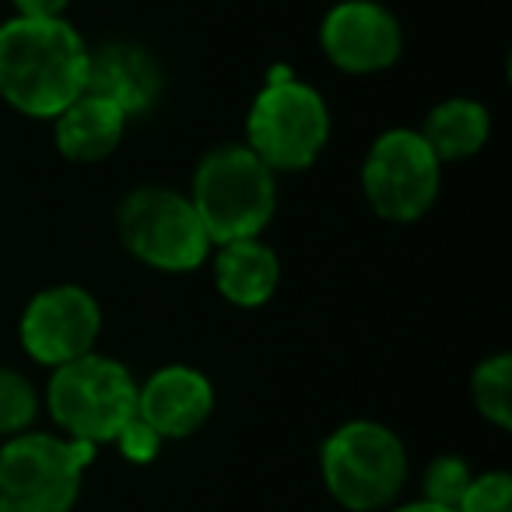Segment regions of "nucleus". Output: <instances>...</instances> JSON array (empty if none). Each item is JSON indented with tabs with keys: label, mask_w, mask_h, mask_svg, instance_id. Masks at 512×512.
Returning a JSON list of instances; mask_svg holds the SVG:
<instances>
[{
	"label": "nucleus",
	"mask_w": 512,
	"mask_h": 512,
	"mask_svg": "<svg viewBox=\"0 0 512 512\" xmlns=\"http://www.w3.org/2000/svg\"><path fill=\"white\" fill-rule=\"evenodd\" d=\"M393 512H453V509H442V505L435 502H411V505H400V509Z\"/></svg>",
	"instance_id": "nucleus-22"
},
{
	"label": "nucleus",
	"mask_w": 512,
	"mask_h": 512,
	"mask_svg": "<svg viewBox=\"0 0 512 512\" xmlns=\"http://www.w3.org/2000/svg\"><path fill=\"white\" fill-rule=\"evenodd\" d=\"M99 302L78 285H57L39 292L22 316V344L39 365L74 362L88 355L99 337Z\"/></svg>",
	"instance_id": "nucleus-9"
},
{
	"label": "nucleus",
	"mask_w": 512,
	"mask_h": 512,
	"mask_svg": "<svg viewBox=\"0 0 512 512\" xmlns=\"http://www.w3.org/2000/svg\"><path fill=\"white\" fill-rule=\"evenodd\" d=\"M456 512H512V477L505 470L474 477Z\"/></svg>",
	"instance_id": "nucleus-19"
},
{
	"label": "nucleus",
	"mask_w": 512,
	"mask_h": 512,
	"mask_svg": "<svg viewBox=\"0 0 512 512\" xmlns=\"http://www.w3.org/2000/svg\"><path fill=\"white\" fill-rule=\"evenodd\" d=\"M470 481H474V474H470L467 463L456 460V456H439L425 470V502H435L442 509L456 512V505H460L463 491L470 488Z\"/></svg>",
	"instance_id": "nucleus-18"
},
{
	"label": "nucleus",
	"mask_w": 512,
	"mask_h": 512,
	"mask_svg": "<svg viewBox=\"0 0 512 512\" xmlns=\"http://www.w3.org/2000/svg\"><path fill=\"white\" fill-rule=\"evenodd\" d=\"M320 467L334 502L351 512H376L404 488L407 453L379 421H348L323 442Z\"/></svg>",
	"instance_id": "nucleus-5"
},
{
	"label": "nucleus",
	"mask_w": 512,
	"mask_h": 512,
	"mask_svg": "<svg viewBox=\"0 0 512 512\" xmlns=\"http://www.w3.org/2000/svg\"><path fill=\"white\" fill-rule=\"evenodd\" d=\"M39 414L36 386L15 369H0V435H22Z\"/></svg>",
	"instance_id": "nucleus-17"
},
{
	"label": "nucleus",
	"mask_w": 512,
	"mask_h": 512,
	"mask_svg": "<svg viewBox=\"0 0 512 512\" xmlns=\"http://www.w3.org/2000/svg\"><path fill=\"white\" fill-rule=\"evenodd\" d=\"M470 393H474L477 411L495 428L509 432L512 428V358L509 355L484 358L474 369Z\"/></svg>",
	"instance_id": "nucleus-16"
},
{
	"label": "nucleus",
	"mask_w": 512,
	"mask_h": 512,
	"mask_svg": "<svg viewBox=\"0 0 512 512\" xmlns=\"http://www.w3.org/2000/svg\"><path fill=\"white\" fill-rule=\"evenodd\" d=\"M71 0H15L18 15L25 18H60Z\"/></svg>",
	"instance_id": "nucleus-21"
},
{
	"label": "nucleus",
	"mask_w": 512,
	"mask_h": 512,
	"mask_svg": "<svg viewBox=\"0 0 512 512\" xmlns=\"http://www.w3.org/2000/svg\"><path fill=\"white\" fill-rule=\"evenodd\" d=\"M214 390L197 369L165 365L144 386H137V418L158 439H186L207 421Z\"/></svg>",
	"instance_id": "nucleus-11"
},
{
	"label": "nucleus",
	"mask_w": 512,
	"mask_h": 512,
	"mask_svg": "<svg viewBox=\"0 0 512 512\" xmlns=\"http://www.w3.org/2000/svg\"><path fill=\"white\" fill-rule=\"evenodd\" d=\"M439 158L418 130H386L362 165V190L386 221H418L439 197Z\"/></svg>",
	"instance_id": "nucleus-8"
},
{
	"label": "nucleus",
	"mask_w": 512,
	"mask_h": 512,
	"mask_svg": "<svg viewBox=\"0 0 512 512\" xmlns=\"http://www.w3.org/2000/svg\"><path fill=\"white\" fill-rule=\"evenodd\" d=\"M278 278H281L278 256L260 239L225 242L218 260H214L218 292L225 295L232 306H242V309L264 306L274 295V288H278Z\"/></svg>",
	"instance_id": "nucleus-14"
},
{
	"label": "nucleus",
	"mask_w": 512,
	"mask_h": 512,
	"mask_svg": "<svg viewBox=\"0 0 512 512\" xmlns=\"http://www.w3.org/2000/svg\"><path fill=\"white\" fill-rule=\"evenodd\" d=\"M50 411L57 425L78 442H116L137 418V383L127 365L95 351L57 365L50 379Z\"/></svg>",
	"instance_id": "nucleus-4"
},
{
	"label": "nucleus",
	"mask_w": 512,
	"mask_h": 512,
	"mask_svg": "<svg viewBox=\"0 0 512 512\" xmlns=\"http://www.w3.org/2000/svg\"><path fill=\"white\" fill-rule=\"evenodd\" d=\"M116 442H120L123 456H127V460H134V463L155 460V456H158V446H162V439H158V435L151 432V428L144 425L141 418L130 421V425L123 428L120 435H116Z\"/></svg>",
	"instance_id": "nucleus-20"
},
{
	"label": "nucleus",
	"mask_w": 512,
	"mask_h": 512,
	"mask_svg": "<svg viewBox=\"0 0 512 512\" xmlns=\"http://www.w3.org/2000/svg\"><path fill=\"white\" fill-rule=\"evenodd\" d=\"M116 225L127 253L155 271H197L211 249L204 221L190 197L162 186H144L130 193Z\"/></svg>",
	"instance_id": "nucleus-7"
},
{
	"label": "nucleus",
	"mask_w": 512,
	"mask_h": 512,
	"mask_svg": "<svg viewBox=\"0 0 512 512\" xmlns=\"http://www.w3.org/2000/svg\"><path fill=\"white\" fill-rule=\"evenodd\" d=\"M190 204L197 207L211 242L225 246L235 239H256L274 218L278 183L246 144H221L207 151L193 176Z\"/></svg>",
	"instance_id": "nucleus-2"
},
{
	"label": "nucleus",
	"mask_w": 512,
	"mask_h": 512,
	"mask_svg": "<svg viewBox=\"0 0 512 512\" xmlns=\"http://www.w3.org/2000/svg\"><path fill=\"white\" fill-rule=\"evenodd\" d=\"M158 88H162L158 64L141 46L109 43L102 50L88 53L85 92L116 102L127 116H137L155 106Z\"/></svg>",
	"instance_id": "nucleus-12"
},
{
	"label": "nucleus",
	"mask_w": 512,
	"mask_h": 512,
	"mask_svg": "<svg viewBox=\"0 0 512 512\" xmlns=\"http://www.w3.org/2000/svg\"><path fill=\"white\" fill-rule=\"evenodd\" d=\"M246 148L274 172H299L320 158L330 137L327 102L295 78L271 81L246 120Z\"/></svg>",
	"instance_id": "nucleus-6"
},
{
	"label": "nucleus",
	"mask_w": 512,
	"mask_h": 512,
	"mask_svg": "<svg viewBox=\"0 0 512 512\" xmlns=\"http://www.w3.org/2000/svg\"><path fill=\"white\" fill-rule=\"evenodd\" d=\"M123 130H127V113L116 102L81 92L57 116V148L71 162H102L120 148Z\"/></svg>",
	"instance_id": "nucleus-13"
},
{
	"label": "nucleus",
	"mask_w": 512,
	"mask_h": 512,
	"mask_svg": "<svg viewBox=\"0 0 512 512\" xmlns=\"http://www.w3.org/2000/svg\"><path fill=\"white\" fill-rule=\"evenodd\" d=\"M320 39L327 57L348 74L386 71L404 50L400 22L376 0H344L330 8Z\"/></svg>",
	"instance_id": "nucleus-10"
},
{
	"label": "nucleus",
	"mask_w": 512,
	"mask_h": 512,
	"mask_svg": "<svg viewBox=\"0 0 512 512\" xmlns=\"http://www.w3.org/2000/svg\"><path fill=\"white\" fill-rule=\"evenodd\" d=\"M88 46L64 18H11L0 25V95L25 116L57 120L81 92Z\"/></svg>",
	"instance_id": "nucleus-1"
},
{
	"label": "nucleus",
	"mask_w": 512,
	"mask_h": 512,
	"mask_svg": "<svg viewBox=\"0 0 512 512\" xmlns=\"http://www.w3.org/2000/svg\"><path fill=\"white\" fill-rule=\"evenodd\" d=\"M439 162H460L484 148L491 134V116L474 99H449L428 113L425 130H418Z\"/></svg>",
	"instance_id": "nucleus-15"
},
{
	"label": "nucleus",
	"mask_w": 512,
	"mask_h": 512,
	"mask_svg": "<svg viewBox=\"0 0 512 512\" xmlns=\"http://www.w3.org/2000/svg\"><path fill=\"white\" fill-rule=\"evenodd\" d=\"M92 442L22 432L0 449V512H71Z\"/></svg>",
	"instance_id": "nucleus-3"
}]
</instances>
